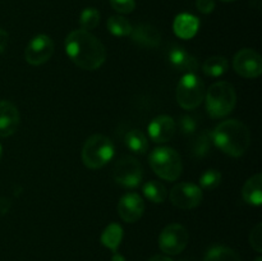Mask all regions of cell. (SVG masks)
<instances>
[{
    "label": "cell",
    "mask_w": 262,
    "mask_h": 261,
    "mask_svg": "<svg viewBox=\"0 0 262 261\" xmlns=\"http://www.w3.org/2000/svg\"><path fill=\"white\" fill-rule=\"evenodd\" d=\"M66 53L78 68L96 71L106 59L101 41L86 30L72 31L66 38Z\"/></svg>",
    "instance_id": "cell-1"
},
{
    "label": "cell",
    "mask_w": 262,
    "mask_h": 261,
    "mask_svg": "<svg viewBox=\"0 0 262 261\" xmlns=\"http://www.w3.org/2000/svg\"><path fill=\"white\" fill-rule=\"evenodd\" d=\"M211 138L216 147L233 158L245 155L251 143L250 129L237 119H228L217 124L211 132Z\"/></svg>",
    "instance_id": "cell-2"
},
{
    "label": "cell",
    "mask_w": 262,
    "mask_h": 261,
    "mask_svg": "<svg viewBox=\"0 0 262 261\" xmlns=\"http://www.w3.org/2000/svg\"><path fill=\"white\" fill-rule=\"evenodd\" d=\"M237 102L234 87L229 82H216L211 84L206 94V109L210 117L223 118L233 112Z\"/></svg>",
    "instance_id": "cell-3"
},
{
    "label": "cell",
    "mask_w": 262,
    "mask_h": 261,
    "mask_svg": "<svg viewBox=\"0 0 262 261\" xmlns=\"http://www.w3.org/2000/svg\"><path fill=\"white\" fill-rule=\"evenodd\" d=\"M148 163L156 176L165 181H177L183 170L181 155L171 147L155 148L148 156Z\"/></svg>",
    "instance_id": "cell-4"
},
{
    "label": "cell",
    "mask_w": 262,
    "mask_h": 261,
    "mask_svg": "<svg viewBox=\"0 0 262 261\" xmlns=\"http://www.w3.org/2000/svg\"><path fill=\"white\" fill-rule=\"evenodd\" d=\"M114 156V145L104 135H92L82 148V161L89 169H100L106 165Z\"/></svg>",
    "instance_id": "cell-5"
},
{
    "label": "cell",
    "mask_w": 262,
    "mask_h": 261,
    "mask_svg": "<svg viewBox=\"0 0 262 261\" xmlns=\"http://www.w3.org/2000/svg\"><path fill=\"white\" fill-rule=\"evenodd\" d=\"M205 97L204 82L194 73L184 74L177 86V101L186 110H193L202 104Z\"/></svg>",
    "instance_id": "cell-6"
},
{
    "label": "cell",
    "mask_w": 262,
    "mask_h": 261,
    "mask_svg": "<svg viewBox=\"0 0 262 261\" xmlns=\"http://www.w3.org/2000/svg\"><path fill=\"white\" fill-rule=\"evenodd\" d=\"M143 169L140 161L133 156H123L113 169V178L125 188H136L142 182Z\"/></svg>",
    "instance_id": "cell-7"
},
{
    "label": "cell",
    "mask_w": 262,
    "mask_h": 261,
    "mask_svg": "<svg viewBox=\"0 0 262 261\" xmlns=\"http://www.w3.org/2000/svg\"><path fill=\"white\" fill-rule=\"evenodd\" d=\"M189 241L188 230L181 224H169L159 235V247L166 255H179Z\"/></svg>",
    "instance_id": "cell-8"
},
{
    "label": "cell",
    "mask_w": 262,
    "mask_h": 261,
    "mask_svg": "<svg viewBox=\"0 0 262 261\" xmlns=\"http://www.w3.org/2000/svg\"><path fill=\"white\" fill-rule=\"evenodd\" d=\"M171 204L176 207L182 210H189L194 209L201 204L204 194H202L201 188L193 183H179L171 188L170 194Z\"/></svg>",
    "instance_id": "cell-9"
},
{
    "label": "cell",
    "mask_w": 262,
    "mask_h": 261,
    "mask_svg": "<svg viewBox=\"0 0 262 261\" xmlns=\"http://www.w3.org/2000/svg\"><path fill=\"white\" fill-rule=\"evenodd\" d=\"M233 68L245 78H257L262 73V59L253 49H242L233 59Z\"/></svg>",
    "instance_id": "cell-10"
},
{
    "label": "cell",
    "mask_w": 262,
    "mask_h": 261,
    "mask_svg": "<svg viewBox=\"0 0 262 261\" xmlns=\"http://www.w3.org/2000/svg\"><path fill=\"white\" fill-rule=\"evenodd\" d=\"M54 54V42L49 36L37 35L30 41L25 51V58L31 66H41L50 60Z\"/></svg>",
    "instance_id": "cell-11"
},
{
    "label": "cell",
    "mask_w": 262,
    "mask_h": 261,
    "mask_svg": "<svg viewBox=\"0 0 262 261\" xmlns=\"http://www.w3.org/2000/svg\"><path fill=\"white\" fill-rule=\"evenodd\" d=\"M145 212V202L137 193H127L119 200L118 214L125 223H136Z\"/></svg>",
    "instance_id": "cell-12"
},
{
    "label": "cell",
    "mask_w": 262,
    "mask_h": 261,
    "mask_svg": "<svg viewBox=\"0 0 262 261\" xmlns=\"http://www.w3.org/2000/svg\"><path fill=\"white\" fill-rule=\"evenodd\" d=\"M177 124L169 115H159L148 124V136L156 143H165L174 137Z\"/></svg>",
    "instance_id": "cell-13"
},
{
    "label": "cell",
    "mask_w": 262,
    "mask_h": 261,
    "mask_svg": "<svg viewBox=\"0 0 262 261\" xmlns=\"http://www.w3.org/2000/svg\"><path fill=\"white\" fill-rule=\"evenodd\" d=\"M19 125V112L10 101H0V137H9Z\"/></svg>",
    "instance_id": "cell-14"
},
{
    "label": "cell",
    "mask_w": 262,
    "mask_h": 261,
    "mask_svg": "<svg viewBox=\"0 0 262 261\" xmlns=\"http://www.w3.org/2000/svg\"><path fill=\"white\" fill-rule=\"evenodd\" d=\"M132 40L143 48H156L161 41V35L158 28L148 23H140L132 27Z\"/></svg>",
    "instance_id": "cell-15"
},
{
    "label": "cell",
    "mask_w": 262,
    "mask_h": 261,
    "mask_svg": "<svg viewBox=\"0 0 262 261\" xmlns=\"http://www.w3.org/2000/svg\"><path fill=\"white\" fill-rule=\"evenodd\" d=\"M169 61L171 67L179 72L194 73L199 69V61L182 46H176L169 51Z\"/></svg>",
    "instance_id": "cell-16"
},
{
    "label": "cell",
    "mask_w": 262,
    "mask_h": 261,
    "mask_svg": "<svg viewBox=\"0 0 262 261\" xmlns=\"http://www.w3.org/2000/svg\"><path fill=\"white\" fill-rule=\"evenodd\" d=\"M200 22L194 15L188 14V13H182V14L177 15L174 19V32L178 37L183 38V40H189L193 37L199 31Z\"/></svg>",
    "instance_id": "cell-17"
},
{
    "label": "cell",
    "mask_w": 262,
    "mask_h": 261,
    "mask_svg": "<svg viewBox=\"0 0 262 261\" xmlns=\"http://www.w3.org/2000/svg\"><path fill=\"white\" fill-rule=\"evenodd\" d=\"M262 176L260 173L247 179L242 188V197L248 205L260 206L262 204Z\"/></svg>",
    "instance_id": "cell-18"
},
{
    "label": "cell",
    "mask_w": 262,
    "mask_h": 261,
    "mask_svg": "<svg viewBox=\"0 0 262 261\" xmlns=\"http://www.w3.org/2000/svg\"><path fill=\"white\" fill-rule=\"evenodd\" d=\"M123 238V229L117 223H112L105 228L101 234V243L109 250L117 252V248L119 247Z\"/></svg>",
    "instance_id": "cell-19"
},
{
    "label": "cell",
    "mask_w": 262,
    "mask_h": 261,
    "mask_svg": "<svg viewBox=\"0 0 262 261\" xmlns=\"http://www.w3.org/2000/svg\"><path fill=\"white\" fill-rule=\"evenodd\" d=\"M212 146L211 132L204 130L193 138L191 143V154L194 158H204L210 153Z\"/></svg>",
    "instance_id": "cell-20"
},
{
    "label": "cell",
    "mask_w": 262,
    "mask_h": 261,
    "mask_svg": "<svg viewBox=\"0 0 262 261\" xmlns=\"http://www.w3.org/2000/svg\"><path fill=\"white\" fill-rule=\"evenodd\" d=\"M204 261H241L239 255L227 246H212L205 255Z\"/></svg>",
    "instance_id": "cell-21"
},
{
    "label": "cell",
    "mask_w": 262,
    "mask_h": 261,
    "mask_svg": "<svg viewBox=\"0 0 262 261\" xmlns=\"http://www.w3.org/2000/svg\"><path fill=\"white\" fill-rule=\"evenodd\" d=\"M125 145L135 154L143 155L148 148V140L143 132L138 129H132L125 135Z\"/></svg>",
    "instance_id": "cell-22"
},
{
    "label": "cell",
    "mask_w": 262,
    "mask_h": 261,
    "mask_svg": "<svg viewBox=\"0 0 262 261\" xmlns=\"http://www.w3.org/2000/svg\"><path fill=\"white\" fill-rule=\"evenodd\" d=\"M229 68V63L224 56H211L202 64V71L209 77H220Z\"/></svg>",
    "instance_id": "cell-23"
},
{
    "label": "cell",
    "mask_w": 262,
    "mask_h": 261,
    "mask_svg": "<svg viewBox=\"0 0 262 261\" xmlns=\"http://www.w3.org/2000/svg\"><path fill=\"white\" fill-rule=\"evenodd\" d=\"M143 194L154 204H163L168 197V191L160 182L150 181L143 186Z\"/></svg>",
    "instance_id": "cell-24"
},
{
    "label": "cell",
    "mask_w": 262,
    "mask_h": 261,
    "mask_svg": "<svg viewBox=\"0 0 262 261\" xmlns=\"http://www.w3.org/2000/svg\"><path fill=\"white\" fill-rule=\"evenodd\" d=\"M107 30L113 33L114 36H128L132 32V25L127 18L122 17V15H113L107 19Z\"/></svg>",
    "instance_id": "cell-25"
},
{
    "label": "cell",
    "mask_w": 262,
    "mask_h": 261,
    "mask_svg": "<svg viewBox=\"0 0 262 261\" xmlns=\"http://www.w3.org/2000/svg\"><path fill=\"white\" fill-rule=\"evenodd\" d=\"M100 22V13L99 10L95 8H87L82 12L81 17H79V25H81L82 30H94Z\"/></svg>",
    "instance_id": "cell-26"
},
{
    "label": "cell",
    "mask_w": 262,
    "mask_h": 261,
    "mask_svg": "<svg viewBox=\"0 0 262 261\" xmlns=\"http://www.w3.org/2000/svg\"><path fill=\"white\" fill-rule=\"evenodd\" d=\"M222 182V173L216 169H207L200 177V184L205 189H214Z\"/></svg>",
    "instance_id": "cell-27"
},
{
    "label": "cell",
    "mask_w": 262,
    "mask_h": 261,
    "mask_svg": "<svg viewBox=\"0 0 262 261\" xmlns=\"http://www.w3.org/2000/svg\"><path fill=\"white\" fill-rule=\"evenodd\" d=\"M178 125L179 129H181V132L183 133V135H192V133L196 132L199 123H197L196 118L194 117H191V115H183V117L179 118Z\"/></svg>",
    "instance_id": "cell-28"
},
{
    "label": "cell",
    "mask_w": 262,
    "mask_h": 261,
    "mask_svg": "<svg viewBox=\"0 0 262 261\" xmlns=\"http://www.w3.org/2000/svg\"><path fill=\"white\" fill-rule=\"evenodd\" d=\"M110 5L113 7V9L117 10L118 13H123V14L132 13L136 8L135 0H110Z\"/></svg>",
    "instance_id": "cell-29"
},
{
    "label": "cell",
    "mask_w": 262,
    "mask_h": 261,
    "mask_svg": "<svg viewBox=\"0 0 262 261\" xmlns=\"http://www.w3.org/2000/svg\"><path fill=\"white\" fill-rule=\"evenodd\" d=\"M250 245L257 252L262 251V224L258 223L252 230H251L250 234Z\"/></svg>",
    "instance_id": "cell-30"
},
{
    "label": "cell",
    "mask_w": 262,
    "mask_h": 261,
    "mask_svg": "<svg viewBox=\"0 0 262 261\" xmlns=\"http://www.w3.org/2000/svg\"><path fill=\"white\" fill-rule=\"evenodd\" d=\"M196 7L204 14H210L215 9V0H196Z\"/></svg>",
    "instance_id": "cell-31"
},
{
    "label": "cell",
    "mask_w": 262,
    "mask_h": 261,
    "mask_svg": "<svg viewBox=\"0 0 262 261\" xmlns=\"http://www.w3.org/2000/svg\"><path fill=\"white\" fill-rule=\"evenodd\" d=\"M8 41H9V35L5 30L0 28V54H3L5 51L8 46Z\"/></svg>",
    "instance_id": "cell-32"
},
{
    "label": "cell",
    "mask_w": 262,
    "mask_h": 261,
    "mask_svg": "<svg viewBox=\"0 0 262 261\" xmlns=\"http://www.w3.org/2000/svg\"><path fill=\"white\" fill-rule=\"evenodd\" d=\"M10 206H12V202H10L9 199H7V197H2L0 199V214H7L9 211Z\"/></svg>",
    "instance_id": "cell-33"
},
{
    "label": "cell",
    "mask_w": 262,
    "mask_h": 261,
    "mask_svg": "<svg viewBox=\"0 0 262 261\" xmlns=\"http://www.w3.org/2000/svg\"><path fill=\"white\" fill-rule=\"evenodd\" d=\"M148 261H174V260H171V258L169 257V256L155 255V256H152V257H151Z\"/></svg>",
    "instance_id": "cell-34"
},
{
    "label": "cell",
    "mask_w": 262,
    "mask_h": 261,
    "mask_svg": "<svg viewBox=\"0 0 262 261\" xmlns=\"http://www.w3.org/2000/svg\"><path fill=\"white\" fill-rule=\"evenodd\" d=\"M112 261H125V258L123 257V256L120 255V253H118V252H114V255H113V258H112Z\"/></svg>",
    "instance_id": "cell-35"
},
{
    "label": "cell",
    "mask_w": 262,
    "mask_h": 261,
    "mask_svg": "<svg viewBox=\"0 0 262 261\" xmlns=\"http://www.w3.org/2000/svg\"><path fill=\"white\" fill-rule=\"evenodd\" d=\"M2 158H3V148H2V145H0V161H2Z\"/></svg>",
    "instance_id": "cell-36"
},
{
    "label": "cell",
    "mask_w": 262,
    "mask_h": 261,
    "mask_svg": "<svg viewBox=\"0 0 262 261\" xmlns=\"http://www.w3.org/2000/svg\"><path fill=\"white\" fill-rule=\"evenodd\" d=\"M255 261H262V258L261 257H257Z\"/></svg>",
    "instance_id": "cell-37"
},
{
    "label": "cell",
    "mask_w": 262,
    "mask_h": 261,
    "mask_svg": "<svg viewBox=\"0 0 262 261\" xmlns=\"http://www.w3.org/2000/svg\"><path fill=\"white\" fill-rule=\"evenodd\" d=\"M223 2H233V0H223Z\"/></svg>",
    "instance_id": "cell-38"
}]
</instances>
